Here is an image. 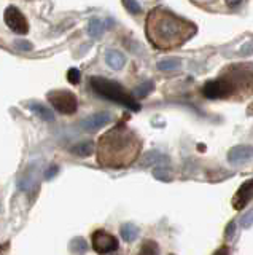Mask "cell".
I'll list each match as a JSON object with an SVG mask.
<instances>
[{
	"mask_svg": "<svg viewBox=\"0 0 253 255\" xmlns=\"http://www.w3.org/2000/svg\"><path fill=\"white\" fill-rule=\"evenodd\" d=\"M142 150V140L131 128L116 125L107 131L97 143L99 164L110 169H123L137 159Z\"/></svg>",
	"mask_w": 253,
	"mask_h": 255,
	"instance_id": "1",
	"label": "cell"
},
{
	"mask_svg": "<svg viewBox=\"0 0 253 255\" xmlns=\"http://www.w3.org/2000/svg\"><path fill=\"white\" fill-rule=\"evenodd\" d=\"M196 26L168 10H153L147 18V37L160 50H172L196 34Z\"/></svg>",
	"mask_w": 253,
	"mask_h": 255,
	"instance_id": "2",
	"label": "cell"
},
{
	"mask_svg": "<svg viewBox=\"0 0 253 255\" xmlns=\"http://www.w3.org/2000/svg\"><path fill=\"white\" fill-rule=\"evenodd\" d=\"M252 91L253 64H233L202 88V94L207 99H244Z\"/></svg>",
	"mask_w": 253,
	"mask_h": 255,
	"instance_id": "3",
	"label": "cell"
},
{
	"mask_svg": "<svg viewBox=\"0 0 253 255\" xmlns=\"http://www.w3.org/2000/svg\"><path fill=\"white\" fill-rule=\"evenodd\" d=\"M91 88L96 91V94L100 96V98L113 101L116 104H121V106L128 107L131 110H136V112L140 110L139 102L134 99L120 83L113 82V80H108L104 77H92L91 78Z\"/></svg>",
	"mask_w": 253,
	"mask_h": 255,
	"instance_id": "4",
	"label": "cell"
},
{
	"mask_svg": "<svg viewBox=\"0 0 253 255\" xmlns=\"http://www.w3.org/2000/svg\"><path fill=\"white\" fill-rule=\"evenodd\" d=\"M48 101L53 104L54 109L64 115H72L78 109V101L75 98V94L70 91H64V90L51 91L48 93Z\"/></svg>",
	"mask_w": 253,
	"mask_h": 255,
	"instance_id": "5",
	"label": "cell"
},
{
	"mask_svg": "<svg viewBox=\"0 0 253 255\" xmlns=\"http://www.w3.org/2000/svg\"><path fill=\"white\" fill-rule=\"evenodd\" d=\"M92 249L102 255L110 254L118 249V239L104 230H97L92 233Z\"/></svg>",
	"mask_w": 253,
	"mask_h": 255,
	"instance_id": "6",
	"label": "cell"
},
{
	"mask_svg": "<svg viewBox=\"0 0 253 255\" xmlns=\"http://www.w3.org/2000/svg\"><path fill=\"white\" fill-rule=\"evenodd\" d=\"M5 22H6V26H8L13 32H16V34H27V30H29V26H27V21L24 18V14H22L18 8H14V6L6 8Z\"/></svg>",
	"mask_w": 253,
	"mask_h": 255,
	"instance_id": "7",
	"label": "cell"
},
{
	"mask_svg": "<svg viewBox=\"0 0 253 255\" xmlns=\"http://www.w3.org/2000/svg\"><path fill=\"white\" fill-rule=\"evenodd\" d=\"M252 199H253V179L244 182L239 187V190L236 191V195L233 198V207L236 211H241Z\"/></svg>",
	"mask_w": 253,
	"mask_h": 255,
	"instance_id": "8",
	"label": "cell"
},
{
	"mask_svg": "<svg viewBox=\"0 0 253 255\" xmlns=\"http://www.w3.org/2000/svg\"><path fill=\"white\" fill-rule=\"evenodd\" d=\"M110 120H112V115L108 112H99V114H94L88 118H84L80 123V126L84 131H97L100 128H104Z\"/></svg>",
	"mask_w": 253,
	"mask_h": 255,
	"instance_id": "9",
	"label": "cell"
},
{
	"mask_svg": "<svg viewBox=\"0 0 253 255\" xmlns=\"http://www.w3.org/2000/svg\"><path fill=\"white\" fill-rule=\"evenodd\" d=\"M253 158L252 145H237L228 151V161L231 164H242Z\"/></svg>",
	"mask_w": 253,
	"mask_h": 255,
	"instance_id": "10",
	"label": "cell"
},
{
	"mask_svg": "<svg viewBox=\"0 0 253 255\" xmlns=\"http://www.w3.org/2000/svg\"><path fill=\"white\" fill-rule=\"evenodd\" d=\"M27 107L32 110L37 117H40L42 120H45V122H53V120H54V112L51 109H48L46 106H43V104H40V102H29Z\"/></svg>",
	"mask_w": 253,
	"mask_h": 255,
	"instance_id": "11",
	"label": "cell"
},
{
	"mask_svg": "<svg viewBox=\"0 0 253 255\" xmlns=\"http://www.w3.org/2000/svg\"><path fill=\"white\" fill-rule=\"evenodd\" d=\"M105 61H107V64H108V66L112 67V69L120 70V69H123V66H124L126 58H124V54H123V53L115 51V50H110V51L105 53Z\"/></svg>",
	"mask_w": 253,
	"mask_h": 255,
	"instance_id": "12",
	"label": "cell"
},
{
	"mask_svg": "<svg viewBox=\"0 0 253 255\" xmlns=\"http://www.w3.org/2000/svg\"><path fill=\"white\" fill-rule=\"evenodd\" d=\"M92 142H82V143H75V145L70 148V153H74L75 156H80V158H86L92 153Z\"/></svg>",
	"mask_w": 253,
	"mask_h": 255,
	"instance_id": "13",
	"label": "cell"
},
{
	"mask_svg": "<svg viewBox=\"0 0 253 255\" xmlns=\"http://www.w3.org/2000/svg\"><path fill=\"white\" fill-rule=\"evenodd\" d=\"M139 236V228L132 223H124L121 227V238L126 243H132L136 241V238Z\"/></svg>",
	"mask_w": 253,
	"mask_h": 255,
	"instance_id": "14",
	"label": "cell"
},
{
	"mask_svg": "<svg viewBox=\"0 0 253 255\" xmlns=\"http://www.w3.org/2000/svg\"><path fill=\"white\" fill-rule=\"evenodd\" d=\"M181 61L178 58H166L163 61L158 62V69L160 70H164V72H169V70H175L180 67Z\"/></svg>",
	"mask_w": 253,
	"mask_h": 255,
	"instance_id": "15",
	"label": "cell"
},
{
	"mask_svg": "<svg viewBox=\"0 0 253 255\" xmlns=\"http://www.w3.org/2000/svg\"><path fill=\"white\" fill-rule=\"evenodd\" d=\"M158 254H160V247H158V244L155 241L148 239V241L142 244L137 255H158Z\"/></svg>",
	"mask_w": 253,
	"mask_h": 255,
	"instance_id": "16",
	"label": "cell"
},
{
	"mask_svg": "<svg viewBox=\"0 0 253 255\" xmlns=\"http://www.w3.org/2000/svg\"><path fill=\"white\" fill-rule=\"evenodd\" d=\"M88 32L91 37H100L102 32H104V22H102L100 19H91L89 21V27H88Z\"/></svg>",
	"mask_w": 253,
	"mask_h": 255,
	"instance_id": "17",
	"label": "cell"
},
{
	"mask_svg": "<svg viewBox=\"0 0 253 255\" xmlns=\"http://www.w3.org/2000/svg\"><path fill=\"white\" fill-rule=\"evenodd\" d=\"M153 88H155V85H153V82H145V83H142V85H139L137 88H136V96L137 98H145V96H148L150 93L153 91Z\"/></svg>",
	"mask_w": 253,
	"mask_h": 255,
	"instance_id": "18",
	"label": "cell"
},
{
	"mask_svg": "<svg viewBox=\"0 0 253 255\" xmlns=\"http://www.w3.org/2000/svg\"><path fill=\"white\" fill-rule=\"evenodd\" d=\"M70 249H72V252H75V254H83V252H86V249H88V246H86V241L83 238H75V239H72V243H70Z\"/></svg>",
	"mask_w": 253,
	"mask_h": 255,
	"instance_id": "19",
	"label": "cell"
},
{
	"mask_svg": "<svg viewBox=\"0 0 253 255\" xmlns=\"http://www.w3.org/2000/svg\"><path fill=\"white\" fill-rule=\"evenodd\" d=\"M155 161H156V163L168 161V158H166L164 155H161V153H156V151H150V153L147 155V158H145L144 164H153Z\"/></svg>",
	"mask_w": 253,
	"mask_h": 255,
	"instance_id": "20",
	"label": "cell"
},
{
	"mask_svg": "<svg viewBox=\"0 0 253 255\" xmlns=\"http://www.w3.org/2000/svg\"><path fill=\"white\" fill-rule=\"evenodd\" d=\"M123 5L126 6V10L132 14H139L142 13V6L137 3V0H123Z\"/></svg>",
	"mask_w": 253,
	"mask_h": 255,
	"instance_id": "21",
	"label": "cell"
},
{
	"mask_svg": "<svg viewBox=\"0 0 253 255\" xmlns=\"http://www.w3.org/2000/svg\"><path fill=\"white\" fill-rule=\"evenodd\" d=\"M67 77H69V80H70V83L77 85L78 82H80V70L70 69V70H69V74H67Z\"/></svg>",
	"mask_w": 253,
	"mask_h": 255,
	"instance_id": "22",
	"label": "cell"
},
{
	"mask_svg": "<svg viewBox=\"0 0 253 255\" xmlns=\"http://www.w3.org/2000/svg\"><path fill=\"white\" fill-rule=\"evenodd\" d=\"M14 46H16L19 51H29V50H32V45H30L29 42H26V40H16V42H14Z\"/></svg>",
	"mask_w": 253,
	"mask_h": 255,
	"instance_id": "23",
	"label": "cell"
},
{
	"mask_svg": "<svg viewBox=\"0 0 253 255\" xmlns=\"http://www.w3.org/2000/svg\"><path fill=\"white\" fill-rule=\"evenodd\" d=\"M58 174V167L56 166H51L50 167V171H46L45 172V179H51L53 175H56Z\"/></svg>",
	"mask_w": 253,
	"mask_h": 255,
	"instance_id": "24",
	"label": "cell"
},
{
	"mask_svg": "<svg viewBox=\"0 0 253 255\" xmlns=\"http://www.w3.org/2000/svg\"><path fill=\"white\" fill-rule=\"evenodd\" d=\"M213 255H229V249L226 246H223V247H220V249H217L215 252H213Z\"/></svg>",
	"mask_w": 253,
	"mask_h": 255,
	"instance_id": "25",
	"label": "cell"
},
{
	"mask_svg": "<svg viewBox=\"0 0 253 255\" xmlns=\"http://www.w3.org/2000/svg\"><path fill=\"white\" fill-rule=\"evenodd\" d=\"M233 228H234V223H231V225L228 227V238L233 236Z\"/></svg>",
	"mask_w": 253,
	"mask_h": 255,
	"instance_id": "26",
	"label": "cell"
},
{
	"mask_svg": "<svg viewBox=\"0 0 253 255\" xmlns=\"http://www.w3.org/2000/svg\"><path fill=\"white\" fill-rule=\"evenodd\" d=\"M249 114H253V104H252V107H249Z\"/></svg>",
	"mask_w": 253,
	"mask_h": 255,
	"instance_id": "27",
	"label": "cell"
}]
</instances>
